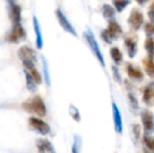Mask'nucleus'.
Segmentation results:
<instances>
[{
    "mask_svg": "<svg viewBox=\"0 0 154 153\" xmlns=\"http://www.w3.org/2000/svg\"><path fill=\"white\" fill-rule=\"evenodd\" d=\"M130 4L131 0H113L114 7L118 13H122Z\"/></svg>",
    "mask_w": 154,
    "mask_h": 153,
    "instance_id": "5701e85b",
    "label": "nucleus"
},
{
    "mask_svg": "<svg viewBox=\"0 0 154 153\" xmlns=\"http://www.w3.org/2000/svg\"><path fill=\"white\" fill-rule=\"evenodd\" d=\"M32 24H33V30L35 32V44L38 50H42L43 47V39H42V34L41 32V26L38 18L34 15L32 17Z\"/></svg>",
    "mask_w": 154,
    "mask_h": 153,
    "instance_id": "4468645a",
    "label": "nucleus"
},
{
    "mask_svg": "<svg viewBox=\"0 0 154 153\" xmlns=\"http://www.w3.org/2000/svg\"><path fill=\"white\" fill-rule=\"evenodd\" d=\"M72 153H81V138L79 135L74 136V142L71 148Z\"/></svg>",
    "mask_w": 154,
    "mask_h": 153,
    "instance_id": "393cba45",
    "label": "nucleus"
},
{
    "mask_svg": "<svg viewBox=\"0 0 154 153\" xmlns=\"http://www.w3.org/2000/svg\"><path fill=\"white\" fill-rule=\"evenodd\" d=\"M28 124L33 131L39 133L42 135H47L51 131L50 125L38 117H30Z\"/></svg>",
    "mask_w": 154,
    "mask_h": 153,
    "instance_id": "423d86ee",
    "label": "nucleus"
},
{
    "mask_svg": "<svg viewBox=\"0 0 154 153\" xmlns=\"http://www.w3.org/2000/svg\"><path fill=\"white\" fill-rule=\"evenodd\" d=\"M101 38L107 44H112V42H113V40L111 39V37H110V35H109L106 29H105V30H103L101 32Z\"/></svg>",
    "mask_w": 154,
    "mask_h": 153,
    "instance_id": "7c9ffc66",
    "label": "nucleus"
},
{
    "mask_svg": "<svg viewBox=\"0 0 154 153\" xmlns=\"http://www.w3.org/2000/svg\"><path fill=\"white\" fill-rule=\"evenodd\" d=\"M142 123L145 135H150L154 131V115L152 111L144 109L141 113Z\"/></svg>",
    "mask_w": 154,
    "mask_h": 153,
    "instance_id": "39448f33",
    "label": "nucleus"
},
{
    "mask_svg": "<svg viewBox=\"0 0 154 153\" xmlns=\"http://www.w3.org/2000/svg\"><path fill=\"white\" fill-rule=\"evenodd\" d=\"M83 36L88 45V47L90 48L92 53L94 54V56L97 58V60H98V62L100 63V65L102 67H106V62H105V60H104V56L101 52V50L98 46V43L95 38V35H94V32H92V30L90 28H87V30L84 32L83 33Z\"/></svg>",
    "mask_w": 154,
    "mask_h": 153,
    "instance_id": "f03ea898",
    "label": "nucleus"
},
{
    "mask_svg": "<svg viewBox=\"0 0 154 153\" xmlns=\"http://www.w3.org/2000/svg\"><path fill=\"white\" fill-rule=\"evenodd\" d=\"M112 111H113V119H114V126L115 131L117 133H123V121L120 110L116 103L112 104Z\"/></svg>",
    "mask_w": 154,
    "mask_h": 153,
    "instance_id": "f8f14e48",
    "label": "nucleus"
},
{
    "mask_svg": "<svg viewBox=\"0 0 154 153\" xmlns=\"http://www.w3.org/2000/svg\"><path fill=\"white\" fill-rule=\"evenodd\" d=\"M125 47L130 59L136 56L138 51V38L136 35H126L124 40Z\"/></svg>",
    "mask_w": 154,
    "mask_h": 153,
    "instance_id": "6e6552de",
    "label": "nucleus"
},
{
    "mask_svg": "<svg viewBox=\"0 0 154 153\" xmlns=\"http://www.w3.org/2000/svg\"><path fill=\"white\" fill-rule=\"evenodd\" d=\"M112 73H113V78H114V80L116 81V82H117V83H122V76H121V74H120V72H119V69H118V68L116 67V66H112Z\"/></svg>",
    "mask_w": 154,
    "mask_h": 153,
    "instance_id": "c85d7f7f",
    "label": "nucleus"
},
{
    "mask_svg": "<svg viewBox=\"0 0 154 153\" xmlns=\"http://www.w3.org/2000/svg\"><path fill=\"white\" fill-rule=\"evenodd\" d=\"M25 31L23 28V26L21 25V23H17V24H14L13 29L11 30V32L8 33V35L6 36L5 40L8 42L11 43H16L21 40H23L25 38Z\"/></svg>",
    "mask_w": 154,
    "mask_h": 153,
    "instance_id": "1a4fd4ad",
    "label": "nucleus"
},
{
    "mask_svg": "<svg viewBox=\"0 0 154 153\" xmlns=\"http://www.w3.org/2000/svg\"><path fill=\"white\" fill-rule=\"evenodd\" d=\"M22 107L23 110L30 114H33L35 115L44 117L47 113L46 106L41 96H36L22 104Z\"/></svg>",
    "mask_w": 154,
    "mask_h": 153,
    "instance_id": "f257e3e1",
    "label": "nucleus"
},
{
    "mask_svg": "<svg viewBox=\"0 0 154 153\" xmlns=\"http://www.w3.org/2000/svg\"><path fill=\"white\" fill-rule=\"evenodd\" d=\"M10 17L14 24L21 23V7L13 2H10Z\"/></svg>",
    "mask_w": 154,
    "mask_h": 153,
    "instance_id": "dca6fc26",
    "label": "nucleus"
},
{
    "mask_svg": "<svg viewBox=\"0 0 154 153\" xmlns=\"http://www.w3.org/2000/svg\"><path fill=\"white\" fill-rule=\"evenodd\" d=\"M127 23L130 26V28L134 31H138L143 26L144 23V16L143 14L137 8H134L127 19Z\"/></svg>",
    "mask_w": 154,
    "mask_h": 153,
    "instance_id": "20e7f679",
    "label": "nucleus"
},
{
    "mask_svg": "<svg viewBox=\"0 0 154 153\" xmlns=\"http://www.w3.org/2000/svg\"><path fill=\"white\" fill-rule=\"evenodd\" d=\"M144 32H145V34H146V37H149V36H153L154 35V23L152 22H149V23H146L144 24Z\"/></svg>",
    "mask_w": 154,
    "mask_h": 153,
    "instance_id": "cd10ccee",
    "label": "nucleus"
},
{
    "mask_svg": "<svg viewBox=\"0 0 154 153\" xmlns=\"http://www.w3.org/2000/svg\"><path fill=\"white\" fill-rule=\"evenodd\" d=\"M143 101L149 107L154 106V81L145 86L143 93Z\"/></svg>",
    "mask_w": 154,
    "mask_h": 153,
    "instance_id": "9d476101",
    "label": "nucleus"
},
{
    "mask_svg": "<svg viewBox=\"0 0 154 153\" xmlns=\"http://www.w3.org/2000/svg\"><path fill=\"white\" fill-rule=\"evenodd\" d=\"M144 48L147 51L149 59H154V38L152 36L146 37L144 41Z\"/></svg>",
    "mask_w": 154,
    "mask_h": 153,
    "instance_id": "a211bd4d",
    "label": "nucleus"
},
{
    "mask_svg": "<svg viewBox=\"0 0 154 153\" xmlns=\"http://www.w3.org/2000/svg\"><path fill=\"white\" fill-rule=\"evenodd\" d=\"M126 72L128 77L132 80H136V81H142L144 78V75L143 71L139 69L134 67L131 63H126Z\"/></svg>",
    "mask_w": 154,
    "mask_h": 153,
    "instance_id": "ddd939ff",
    "label": "nucleus"
},
{
    "mask_svg": "<svg viewBox=\"0 0 154 153\" xmlns=\"http://www.w3.org/2000/svg\"><path fill=\"white\" fill-rule=\"evenodd\" d=\"M140 5H144L147 2H148V0H135Z\"/></svg>",
    "mask_w": 154,
    "mask_h": 153,
    "instance_id": "72a5a7b5",
    "label": "nucleus"
},
{
    "mask_svg": "<svg viewBox=\"0 0 154 153\" xmlns=\"http://www.w3.org/2000/svg\"><path fill=\"white\" fill-rule=\"evenodd\" d=\"M24 76H25V79H26V87H27V89L30 92L34 93L37 90V83L34 81V79L32 78V77L31 76L30 72L27 69L24 70Z\"/></svg>",
    "mask_w": 154,
    "mask_h": 153,
    "instance_id": "6ab92c4d",
    "label": "nucleus"
},
{
    "mask_svg": "<svg viewBox=\"0 0 154 153\" xmlns=\"http://www.w3.org/2000/svg\"><path fill=\"white\" fill-rule=\"evenodd\" d=\"M143 68H144V70L146 72V74L152 78H154V61L152 59H144L143 60Z\"/></svg>",
    "mask_w": 154,
    "mask_h": 153,
    "instance_id": "aec40b11",
    "label": "nucleus"
},
{
    "mask_svg": "<svg viewBox=\"0 0 154 153\" xmlns=\"http://www.w3.org/2000/svg\"><path fill=\"white\" fill-rule=\"evenodd\" d=\"M55 14H56V17H57V19H58V21H59V23H60V25L62 27V29H63L65 32L70 33L71 35L77 37V36H78V33H77V32H76L74 26L71 24V23H70V22L69 21V19L66 17V15L63 14V12H62L60 9H57V10L55 11Z\"/></svg>",
    "mask_w": 154,
    "mask_h": 153,
    "instance_id": "0eeeda50",
    "label": "nucleus"
},
{
    "mask_svg": "<svg viewBox=\"0 0 154 153\" xmlns=\"http://www.w3.org/2000/svg\"><path fill=\"white\" fill-rule=\"evenodd\" d=\"M133 133H134L135 140L139 141V139L141 137V126H140V124H135L133 125Z\"/></svg>",
    "mask_w": 154,
    "mask_h": 153,
    "instance_id": "2f4dec72",
    "label": "nucleus"
},
{
    "mask_svg": "<svg viewBox=\"0 0 154 153\" xmlns=\"http://www.w3.org/2000/svg\"><path fill=\"white\" fill-rule=\"evenodd\" d=\"M148 17L151 22L154 23V1L151 4L149 10H148Z\"/></svg>",
    "mask_w": 154,
    "mask_h": 153,
    "instance_id": "473e14b6",
    "label": "nucleus"
},
{
    "mask_svg": "<svg viewBox=\"0 0 154 153\" xmlns=\"http://www.w3.org/2000/svg\"><path fill=\"white\" fill-rule=\"evenodd\" d=\"M110 55L113 61L116 65H120L123 61V53L117 47H113L110 50Z\"/></svg>",
    "mask_w": 154,
    "mask_h": 153,
    "instance_id": "412c9836",
    "label": "nucleus"
},
{
    "mask_svg": "<svg viewBox=\"0 0 154 153\" xmlns=\"http://www.w3.org/2000/svg\"><path fill=\"white\" fill-rule=\"evenodd\" d=\"M18 57L22 61L23 65L27 70L32 69L34 67V61H36V53L29 46L23 45L18 50Z\"/></svg>",
    "mask_w": 154,
    "mask_h": 153,
    "instance_id": "7ed1b4c3",
    "label": "nucleus"
},
{
    "mask_svg": "<svg viewBox=\"0 0 154 153\" xmlns=\"http://www.w3.org/2000/svg\"><path fill=\"white\" fill-rule=\"evenodd\" d=\"M143 142H144V144L146 145V147L151 151V153H154V138L150 137L149 135H144Z\"/></svg>",
    "mask_w": 154,
    "mask_h": 153,
    "instance_id": "bb28decb",
    "label": "nucleus"
},
{
    "mask_svg": "<svg viewBox=\"0 0 154 153\" xmlns=\"http://www.w3.org/2000/svg\"><path fill=\"white\" fill-rule=\"evenodd\" d=\"M36 147L39 153H57L51 142L46 139H38Z\"/></svg>",
    "mask_w": 154,
    "mask_h": 153,
    "instance_id": "2eb2a0df",
    "label": "nucleus"
},
{
    "mask_svg": "<svg viewBox=\"0 0 154 153\" xmlns=\"http://www.w3.org/2000/svg\"><path fill=\"white\" fill-rule=\"evenodd\" d=\"M116 8L114 6H112L109 4H104L103 7H102V13H103V16L106 20L107 21H111V20H115L116 18Z\"/></svg>",
    "mask_w": 154,
    "mask_h": 153,
    "instance_id": "f3484780",
    "label": "nucleus"
},
{
    "mask_svg": "<svg viewBox=\"0 0 154 153\" xmlns=\"http://www.w3.org/2000/svg\"><path fill=\"white\" fill-rule=\"evenodd\" d=\"M31 74V76L32 77V78L34 79V81L37 83V85H40L42 84V77L40 75V73L38 72V70L35 69V68H32V69L28 70Z\"/></svg>",
    "mask_w": 154,
    "mask_h": 153,
    "instance_id": "c756f323",
    "label": "nucleus"
},
{
    "mask_svg": "<svg viewBox=\"0 0 154 153\" xmlns=\"http://www.w3.org/2000/svg\"><path fill=\"white\" fill-rule=\"evenodd\" d=\"M69 115L72 117V119L78 123L80 122L81 120V116H80V114H79V109L72 104L69 105Z\"/></svg>",
    "mask_w": 154,
    "mask_h": 153,
    "instance_id": "b1692460",
    "label": "nucleus"
},
{
    "mask_svg": "<svg viewBox=\"0 0 154 153\" xmlns=\"http://www.w3.org/2000/svg\"><path fill=\"white\" fill-rule=\"evenodd\" d=\"M144 153H150V151H147L146 149H144Z\"/></svg>",
    "mask_w": 154,
    "mask_h": 153,
    "instance_id": "f704fd0d",
    "label": "nucleus"
},
{
    "mask_svg": "<svg viewBox=\"0 0 154 153\" xmlns=\"http://www.w3.org/2000/svg\"><path fill=\"white\" fill-rule=\"evenodd\" d=\"M106 30L113 41L119 39L123 35V29L121 25L116 20L108 21V25H107Z\"/></svg>",
    "mask_w": 154,
    "mask_h": 153,
    "instance_id": "9b49d317",
    "label": "nucleus"
},
{
    "mask_svg": "<svg viewBox=\"0 0 154 153\" xmlns=\"http://www.w3.org/2000/svg\"><path fill=\"white\" fill-rule=\"evenodd\" d=\"M14 0H9V2H13Z\"/></svg>",
    "mask_w": 154,
    "mask_h": 153,
    "instance_id": "c9c22d12",
    "label": "nucleus"
},
{
    "mask_svg": "<svg viewBox=\"0 0 154 153\" xmlns=\"http://www.w3.org/2000/svg\"><path fill=\"white\" fill-rule=\"evenodd\" d=\"M128 99H129V104H130L132 110L135 111V112L138 111L139 110V103H138V100L135 97V96L132 93H129L128 94Z\"/></svg>",
    "mask_w": 154,
    "mask_h": 153,
    "instance_id": "a878e982",
    "label": "nucleus"
},
{
    "mask_svg": "<svg viewBox=\"0 0 154 153\" xmlns=\"http://www.w3.org/2000/svg\"><path fill=\"white\" fill-rule=\"evenodd\" d=\"M42 73H43V78H44V81L47 87L51 86V76H50V69H49V64L47 60L42 57Z\"/></svg>",
    "mask_w": 154,
    "mask_h": 153,
    "instance_id": "4be33fe9",
    "label": "nucleus"
}]
</instances>
